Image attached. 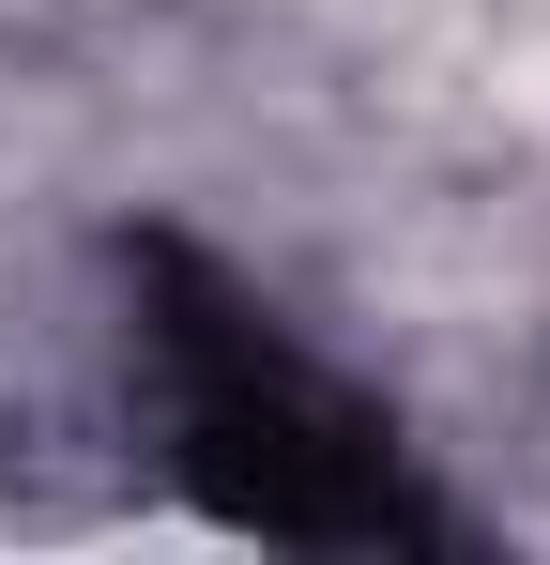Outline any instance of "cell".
<instances>
[{"instance_id": "1", "label": "cell", "mask_w": 550, "mask_h": 565, "mask_svg": "<svg viewBox=\"0 0 550 565\" xmlns=\"http://www.w3.org/2000/svg\"><path fill=\"white\" fill-rule=\"evenodd\" d=\"M138 337H154V382H169V444H183V489L245 535H290V551H444L458 520L413 489L398 428L367 413L321 352H290L261 290H230L199 245H138Z\"/></svg>"}]
</instances>
